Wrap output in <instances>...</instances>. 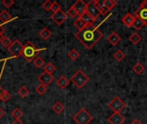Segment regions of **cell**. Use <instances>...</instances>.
<instances>
[{
	"label": "cell",
	"mask_w": 147,
	"mask_h": 124,
	"mask_svg": "<svg viewBox=\"0 0 147 124\" xmlns=\"http://www.w3.org/2000/svg\"><path fill=\"white\" fill-rule=\"evenodd\" d=\"M34 65L37 67V68H41L42 66H44L45 65V60L43 59H41L40 57H37L34 60Z\"/></svg>",
	"instance_id": "4dcf8cb0"
},
{
	"label": "cell",
	"mask_w": 147,
	"mask_h": 124,
	"mask_svg": "<svg viewBox=\"0 0 147 124\" xmlns=\"http://www.w3.org/2000/svg\"><path fill=\"white\" fill-rule=\"evenodd\" d=\"M22 48H23V44L19 40H15L14 41H12L11 45L8 48V51L10 53L11 55H13V57L18 58L22 54Z\"/></svg>",
	"instance_id": "52a82bcc"
},
{
	"label": "cell",
	"mask_w": 147,
	"mask_h": 124,
	"mask_svg": "<svg viewBox=\"0 0 147 124\" xmlns=\"http://www.w3.org/2000/svg\"><path fill=\"white\" fill-rule=\"evenodd\" d=\"M125 121V117L121 113H113L108 118V122L110 124H123Z\"/></svg>",
	"instance_id": "8fae6325"
},
{
	"label": "cell",
	"mask_w": 147,
	"mask_h": 124,
	"mask_svg": "<svg viewBox=\"0 0 147 124\" xmlns=\"http://www.w3.org/2000/svg\"><path fill=\"white\" fill-rule=\"evenodd\" d=\"M146 124H147V123H146Z\"/></svg>",
	"instance_id": "ee69618b"
},
{
	"label": "cell",
	"mask_w": 147,
	"mask_h": 124,
	"mask_svg": "<svg viewBox=\"0 0 147 124\" xmlns=\"http://www.w3.org/2000/svg\"><path fill=\"white\" fill-rule=\"evenodd\" d=\"M96 6L100 9L101 13L102 15H105L108 13L109 10H111L113 8H115L117 4V2L115 0H104V1H100V0H96Z\"/></svg>",
	"instance_id": "5b68a950"
},
{
	"label": "cell",
	"mask_w": 147,
	"mask_h": 124,
	"mask_svg": "<svg viewBox=\"0 0 147 124\" xmlns=\"http://www.w3.org/2000/svg\"><path fill=\"white\" fill-rule=\"evenodd\" d=\"M66 15H69V16H70L71 17H72V18H75L76 16H78V13L76 12V10L74 9V8H73L72 6H71L70 9H68Z\"/></svg>",
	"instance_id": "d590c367"
},
{
	"label": "cell",
	"mask_w": 147,
	"mask_h": 124,
	"mask_svg": "<svg viewBox=\"0 0 147 124\" xmlns=\"http://www.w3.org/2000/svg\"><path fill=\"white\" fill-rule=\"evenodd\" d=\"M73 24H74V26L78 29V31L81 30V29H83L84 28H85V27L87 26V24H86L80 17H78V18L74 21Z\"/></svg>",
	"instance_id": "603a6c76"
},
{
	"label": "cell",
	"mask_w": 147,
	"mask_h": 124,
	"mask_svg": "<svg viewBox=\"0 0 147 124\" xmlns=\"http://www.w3.org/2000/svg\"><path fill=\"white\" fill-rule=\"evenodd\" d=\"M133 71H134L135 73H137V74H141V73H143L144 71H145V66H144L141 63L137 62V63L133 66Z\"/></svg>",
	"instance_id": "cb8c5ba5"
},
{
	"label": "cell",
	"mask_w": 147,
	"mask_h": 124,
	"mask_svg": "<svg viewBox=\"0 0 147 124\" xmlns=\"http://www.w3.org/2000/svg\"><path fill=\"white\" fill-rule=\"evenodd\" d=\"M90 80V78L82 71L78 70L71 78V81L79 89L83 88Z\"/></svg>",
	"instance_id": "3957f363"
},
{
	"label": "cell",
	"mask_w": 147,
	"mask_h": 124,
	"mask_svg": "<svg viewBox=\"0 0 147 124\" xmlns=\"http://www.w3.org/2000/svg\"><path fill=\"white\" fill-rule=\"evenodd\" d=\"M47 90V86H45L43 85H40V84L38 86H36V88H35V91H36V92L39 95H44L46 93Z\"/></svg>",
	"instance_id": "d6a6232c"
},
{
	"label": "cell",
	"mask_w": 147,
	"mask_h": 124,
	"mask_svg": "<svg viewBox=\"0 0 147 124\" xmlns=\"http://www.w3.org/2000/svg\"><path fill=\"white\" fill-rule=\"evenodd\" d=\"M55 70H56L55 66L53 63H51V62L47 63L45 66V67H44V72H46V73H49V74H52L53 72H55Z\"/></svg>",
	"instance_id": "83f0119b"
},
{
	"label": "cell",
	"mask_w": 147,
	"mask_h": 124,
	"mask_svg": "<svg viewBox=\"0 0 147 124\" xmlns=\"http://www.w3.org/2000/svg\"><path fill=\"white\" fill-rule=\"evenodd\" d=\"M72 119L77 124H89L93 120V117L84 108H82L76 115H74Z\"/></svg>",
	"instance_id": "277c9868"
},
{
	"label": "cell",
	"mask_w": 147,
	"mask_h": 124,
	"mask_svg": "<svg viewBox=\"0 0 147 124\" xmlns=\"http://www.w3.org/2000/svg\"><path fill=\"white\" fill-rule=\"evenodd\" d=\"M40 52V49L37 48L31 41H28L26 44L23 45V48H22L21 55L28 62H31V61H34L38 57V54Z\"/></svg>",
	"instance_id": "7a4b0ae2"
},
{
	"label": "cell",
	"mask_w": 147,
	"mask_h": 124,
	"mask_svg": "<svg viewBox=\"0 0 147 124\" xmlns=\"http://www.w3.org/2000/svg\"><path fill=\"white\" fill-rule=\"evenodd\" d=\"M39 35H40V36L43 40H48V39L52 36V32H51L48 28H42V29L40 31Z\"/></svg>",
	"instance_id": "7402d4cb"
},
{
	"label": "cell",
	"mask_w": 147,
	"mask_h": 124,
	"mask_svg": "<svg viewBox=\"0 0 147 124\" xmlns=\"http://www.w3.org/2000/svg\"><path fill=\"white\" fill-rule=\"evenodd\" d=\"M79 56H80V54H79L75 48L71 49V50L68 53V57H69L71 60H78Z\"/></svg>",
	"instance_id": "4316f807"
},
{
	"label": "cell",
	"mask_w": 147,
	"mask_h": 124,
	"mask_svg": "<svg viewBox=\"0 0 147 124\" xmlns=\"http://www.w3.org/2000/svg\"><path fill=\"white\" fill-rule=\"evenodd\" d=\"M86 12L90 14L94 19H96L98 16L102 15L96 6V0H90L88 3H86Z\"/></svg>",
	"instance_id": "ba28073f"
},
{
	"label": "cell",
	"mask_w": 147,
	"mask_h": 124,
	"mask_svg": "<svg viewBox=\"0 0 147 124\" xmlns=\"http://www.w3.org/2000/svg\"><path fill=\"white\" fill-rule=\"evenodd\" d=\"M79 17H80L87 25H88V24H93L94 22H95V19H94L90 14H88L86 11H85L83 15H81Z\"/></svg>",
	"instance_id": "ac0fdd59"
},
{
	"label": "cell",
	"mask_w": 147,
	"mask_h": 124,
	"mask_svg": "<svg viewBox=\"0 0 147 124\" xmlns=\"http://www.w3.org/2000/svg\"><path fill=\"white\" fill-rule=\"evenodd\" d=\"M52 110H53V112L54 113H56V114H60V113H62L63 111H64V110H65V106H64V104L61 103V102H59V101H57L53 105V107H52Z\"/></svg>",
	"instance_id": "e0dca14e"
},
{
	"label": "cell",
	"mask_w": 147,
	"mask_h": 124,
	"mask_svg": "<svg viewBox=\"0 0 147 124\" xmlns=\"http://www.w3.org/2000/svg\"><path fill=\"white\" fill-rule=\"evenodd\" d=\"M121 21L124 25H126L128 28H131V27H133V24L134 22V16L131 13H127L122 17Z\"/></svg>",
	"instance_id": "9a60e30c"
},
{
	"label": "cell",
	"mask_w": 147,
	"mask_h": 124,
	"mask_svg": "<svg viewBox=\"0 0 147 124\" xmlns=\"http://www.w3.org/2000/svg\"><path fill=\"white\" fill-rule=\"evenodd\" d=\"M72 7L74 8V9L78 13V17L86 11V3L83 0H78V1H76L73 3Z\"/></svg>",
	"instance_id": "7c38bea8"
},
{
	"label": "cell",
	"mask_w": 147,
	"mask_h": 124,
	"mask_svg": "<svg viewBox=\"0 0 147 124\" xmlns=\"http://www.w3.org/2000/svg\"><path fill=\"white\" fill-rule=\"evenodd\" d=\"M144 26H146V23L142 20H140L139 17L134 16V24H133V28H134L136 30H140Z\"/></svg>",
	"instance_id": "44dd1931"
},
{
	"label": "cell",
	"mask_w": 147,
	"mask_h": 124,
	"mask_svg": "<svg viewBox=\"0 0 147 124\" xmlns=\"http://www.w3.org/2000/svg\"><path fill=\"white\" fill-rule=\"evenodd\" d=\"M3 89L0 86V101H1V98H2V92H3Z\"/></svg>",
	"instance_id": "7bdbcfd3"
},
{
	"label": "cell",
	"mask_w": 147,
	"mask_h": 124,
	"mask_svg": "<svg viewBox=\"0 0 147 124\" xmlns=\"http://www.w3.org/2000/svg\"><path fill=\"white\" fill-rule=\"evenodd\" d=\"M2 3L4 5V7L10 8V7L15 3V2H14L13 0H3V1H2Z\"/></svg>",
	"instance_id": "8d00e7d4"
},
{
	"label": "cell",
	"mask_w": 147,
	"mask_h": 124,
	"mask_svg": "<svg viewBox=\"0 0 147 124\" xmlns=\"http://www.w3.org/2000/svg\"><path fill=\"white\" fill-rule=\"evenodd\" d=\"M103 35L93 24H88L83 29L78 31L75 37L87 48L91 49L102 38Z\"/></svg>",
	"instance_id": "6da1fadb"
},
{
	"label": "cell",
	"mask_w": 147,
	"mask_h": 124,
	"mask_svg": "<svg viewBox=\"0 0 147 124\" xmlns=\"http://www.w3.org/2000/svg\"><path fill=\"white\" fill-rule=\"evenodd\" d=\"M141 40H142V37H141V36L140 35V34L137 33V32L133 33V34L129 36V41H130L134 45L139 44V43L141 41Z\"/></svg>",
	"instance_id": "d6986e66"
},
{
	"label": "cell",
	"mask_w": 147,
	"mask_h": 124,
	"mask_svg": "<svg viewBox=\"0 0 147 124\" xmlns=\"http://www.w3.org/2000/svg\"><path fill=\"white\" fill-rule=\"evenodd\" d=\"M108 106L111 110H113L114 113H121V111L126 108V104L119 97H115L108 104Z\"/></svg>",
	"instance_id": "8992f818"
},
{
	"label": "cell",
	"mask_w": 147,
	"mask_h": 124,
	"mask_svg": "<svg viewBox=\"0 0 147 124\" xmlns=\"http://www.w3.org/2000/svg\"><path fill=\"white\" fill-rule=\"evenodd\" d=\"M60 9H61V6H60V4H59L57 1L53 2L51 10H53V13H55V12H57V11H59V10H60Z\"/></svg>",
	"instance_id": "836d02e7"
},
{
	"label": "cell",
	"mask_w": 147,
	"mask_h": 124,
	"mask_svg": "<svg viewBox=\"0 0 147 124\" xmlns=\"http://www.w3.org/2000/svg\"><path fill=\"white\" fill-rule=\"evenodd\" d=\"M134 16L139 17L140 20H142L146 25H147V9H144V8H139L135 13H134Z\"/></svg>",
	"instance_id": "5bb4252c"
},
{
	"label": "cell",
	"mask_w": 147,
	"mask_h": 124,
	"mask_svg": "<svg viewBox=\"0 0 147 124\" xmlns=\"http://www.w3.org/2000/svg\"><path fill=\"white\" fill-rule=\"evenodd\" d=\"M4 114H5V112H4V110L0 107V119L4 116Z\"/></svg>",
	"instance_id": "60d3db41"
},
{
	"label": "cell",
	"mask_w": 147,
	"mask_h": 124,
	"mask_svg": "<svg viewBox=\"0 0 147 124\" xmlns=\"http://www.w3.org/2000/svg\"><path fill=\"white\" fill-rule=\"evenodd\" d=\"M69 83H70V81H69V79H68L65 76H61V77H59V78L57 79V81H56L57 85H58L59 88H61V89L66 88V87L69 85Z\"/></svg>",
	"instance_id": "2e32d148"
},
{
	"label": "cell",
	"mask_w": 147,
	"mask_h": 124,
	"mask_svg": "<svg viewBox=\"0 0 147 124\" xmlns=\"http://www.w3.org/2000/svg\"><path fill=\"white\" fill-rule=\"evenodd\" d=\"M0 43L3 45V47H4L5 48H9V46L11 45V43H12V41L10 40V38H9L8 36H3V39L1 40V41H0Z\"/></svg>",
	"instance_id": "f1b7e54d"
},
{
	"label": "cell",
	"mask_w": 147,
	"mask_h": 124,
	"mask_svg": "<svg viewBox=\"0 0 147 124\" xmlns=\"http://www.w3.org/2000/svg\"><path fill=\"white\" fill-rule=\"evenodd\" d=\"M107 40H108V41H109L111 45L116 46V45L119 44V42L121 41V37L116 32L114 31V32H112V33L108 36Z\"/></svg>",
	"instance_id": "4fadbf2b"
},
{
	"label": "cell",
	"mask_w": 147,
	"mask_h": 124,
	"mask_svg": "<svg viewBox=\"0 0 147 124\" xmlns=\"http://www.w3.org/2000/svg\"><path fill=\"white\" fill-rule=\"evenodd\" d=\"M37 79L40 83V85H43L45 86H48L49 85H51L53 83V81L54 80V78L52 74H49L46 72H43L42 73H40L38 76Z\"/></svg>",
	"instance_id": "30bf717a"
},
{
	"label": "cell",
	"mask_w": 147,
	"mask_h": 124,
	"mask_svg": "<svg viewBox=\"0 0 147 124\" xmlns=\"http://www.w3.org/2000/svg\"><path fill=\"white\" fill-rule=\"evenodd\" d=\"M22 115H23V113H22V111L19 108L14 109V110L11 112V117H12L15 120L20 119V118L22 117Z\"/></svg>",
	"instance_id": "484cf974"
},
{
	"label": "cell",
	"mask_w": 147,
	"mask_h": 124,
	"mask_svg": "<svg viewBox=\"0 0 147 124\" xmlns=\"http://www.w3.org/2000/svg\"><path fill=\"white\" fill-rule=\"evenodd\" d=\"M140 8H144V9H147V0L143 1L141 3H140Z\"/></svg>",
	"instance_id": "74e56055"
},
{
	"label": "cell",
	"mask_w": 147,
	"mask_h": 124,
	"mask_svg": "<svg viewBox=\"0 0 147 124\" xmlns=\"http://www.w3.org/2000/svg\"><path fill=\"white\" fill-rule=\"evenodd\" d=\"M131 124H142V123H141V122H140V120H138V119H134V120H133V121H132Z\"/></svg>",
	"instance_id": "ab89813d"
},
{
	"label": "cell",
	"mask_w": 147,
	"mask_h": 124,
	"mask_svg": "<svg viewBox=\"0 0 147 124\" xmlns=\"http://www.w3.org/2000/svg\"><path fill=\"white\" fill-rule=\"evenodd\" d=\"M10 98H11V95H10V93H9V91H5V90H3L1 101H3V102H4V103H7Z\"/></svg>",
	"instance_id": "1f68e13d"
},
{
	"label": "cell",
	"mask_w": 147,
	"mask_h": 124,
	"mask_svg": "<svg viewBox=\"0 0 147 124\" xmlns=\"http://www.w3.org/2000/svg\"><path fill=\"white\" fill-rule=\"evenodd\" d=\"M18 95L22 98H26L28 94H29V90L26 87V86H22L21 88H19L18 91H17Z\"/></svg>",
	"instance_id": "f546056e"
},
{
	"label": "cell",
	"mask_w": 147,
	"mask_h": 124,
	"mask_svg": "<svg viewBox=\"0 0 147 124\" xmlns=\"http://www.w3.org/2000/svg\"><path fill=\"white\" fill-rule=\"evenodd\" d=\"M125 57H126V54H125V53H124L123 51H121V50H117V51L114 54V58H115L117 61H119V62L122 61V60L125 59Z\"/></svg>",
	"instance_id": "d4e9b609"
},
{
	"label": "cell",
	"mask_w": 147,
	"mask_h": 124,
	"mask_svg": "<svg viewBox=\"0 0 147 124\" xmlns=\"http://www.w3.org/2000/svg\"><path fill=\"white\" fill-rule=\"evenodd\" d=\"M3 32H4V27H3V23L0 22V34H3Z\"/></svg>",
	"instance_id": "f35d334b"
},
{
	"label": "cell",
	"mask_w": 147,
	"mask_h": 124,
	"mask_svg": "<svg viewBox=\"0 0 147 124\" xmlns=\"http://www.w3.org/2000/svg\"><path fill=\"white\" fill-rule=\"evenodd\" d=\"M11 19V15L5 9L2 10L0 12V22L2 23L7 22L8 21H9Z\"/></svg>",
	"instance_id": "ffe728a7"
},
{
	"label": "cell",
	"mask_w": 147,
	"mask_h": 124,
	"mask_svg": "<svg viewBox=\"0 0 147 124\" xmlns=\"http://www.w3.org/2000/svg\"><path fill=\"white\" fill-rule=\"evenodd\" d=\"M12 124H23V123H22L20 119H17V120H15Z\"/></svg>",
	"instance_id": "b9f144b4"
},
{
	"label": "cell",
	"mask_w": 147,
	"mask_h": 124,
	"mask_svg": "<svg viewBox=\"0 0 147 124\" xmlns=\"http://www.w3.org/2000/svg\"><path fill=\"white\" fill-rule=\"evenodd\" d=\"M52 3H53V2H51L50 0H47V1H45L42 3V7H43V9L45 10L50 11L51 10V8H52Z\"/></svg>",
	"instance_id": "e575fe53"
},
{
	"label": "cell",
	"mask_w": 147,
	"mask_h": 124,
	"mask_svg": "<svg viewBox=\"0 0 147 124\" xmlns=\"http://www.w3.org/2000/svg\"><path fill=\"white\" fill-rule=\"evenodd\" d=\"M51 19L57 25H61L67 19V15L63 10L60 9V10H59V11H57L55 13H53L52 16H51Z\"/></svg>",
	"instance_id": "9c48e42d"
}]
</instances>
